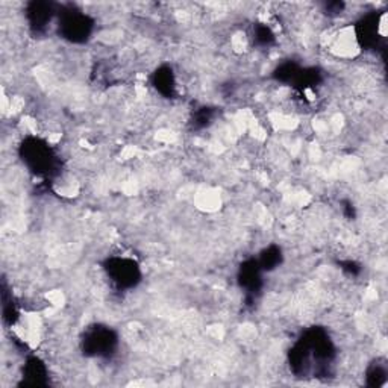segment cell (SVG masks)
Masks as SVG:
<instances>
[{
    "mask_svg": "<svg viewBox=\"0 0 388 388\" xmlns=\"http://www.w3.org/2000/svg\"><path fill=\"white\" fill-rule=\"evenodd\" d=\"M22 157L26 164L29 166L37 173H49V168L52 167L53 155L46 144L38 140L26 141L22 146Z\"/></svg>",
    "mask_w": 388,
    "mask_h": 388,
    "instance_id": "cell-1",
    "label": "cell"
},
{
    "mask_svg": "<svg viewBox=\"0 0 388 388\" xmlns=\"http://www.w3.org/2000/svg\"><path fill=\"white\" fill-rule=\"evenodd\" d=\"M111 273L113 281L123 287H132L138 281L140 273L138 267L135 266L134 261L129 259H115L111 263V267L108 268Z\"/></svg>",
    "mask_w": 388,
    "mask_h": 388,
    "instance_id": "cell-3",
    "label": "cell"
},
{
    "mask_svg": "<svg viewBox=\"0 0 388 388\" xmlns=\"http://www.w3.org/2000/svg\"><path fill=\"white\" fill-rule=\"evenodd\" d=\"M85 345L89 352L93 354H106L108 350H111L115 345V337L111 331L108 329H96L89 333L88 338L85 340Z\"/></svg>",
    "mask_w": 388,
    "mask_h": 388,
    "instance_id": "cell-4",
    "label": "cell"
},
{
    "mask_svg": "<svg viewBox=\"0 0 388 388\" xmlns=\"http://www.w3.org/2000/svg\"><path fill=\"white\" fill-rule=\"evenodd\" d=\"M52 10L49 3H32L28 10V19L34 28H43L44 24L50 22Z\"/></svg>",
    "mask_w": 388,
    "mask_h": 388,
    "instance_id": "cell-5",
    "label": "cell"
},
{
    "mask_svg": "<svg viewBox=\"0 0 388 388\" xmlns=\"http://www.w3.org/2000/svg\"><path fill=\"white\" fill-rule=\"evenodd\" d=\"M155 84L161 93H164V94L171 93V89H173V76H171V71L166 70V71H159V73H157Z\"/></svg>",
    "mask_w": 388,
    "mask_h": 388,
    "instance_id": "cell-6",
    "label": "cell"
},
{
    "mask_svg": "<svg viewBox=\"0 0 388 388\" xmlns=\"http://www.w3.org/2000/svg\"><path fill=\"white\" fill-rule=\"evenodd\" d=\"M59 26L62 29V34L66 35V38H70L71 41L85 40L89 31H92V22L88 20V17L78 13H70L64 15V19H62Z\"/></svg>",
    "mask_w": 388,
    "mask_h": 388,
    "instance_id": "cell-2",
    "label": "cell"
}]
</instances>
